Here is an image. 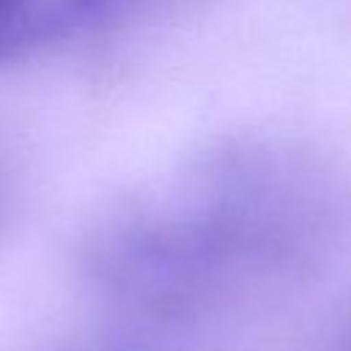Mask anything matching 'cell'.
<instances>
[{
  "instance_id": "obj_1",
  "label": "cell",
  "mask_w": 351,
  "mask_h": 351,
  "mask_svg": "<svg viewBox=\"0 0 351 351\" xmlns=\"http://www.w3.org/2000/svg\"><path fill=\"white\" fill-rule=\"evenodd\" d=\"M346 351H351V346H348V348H346Z\"/></svg>"
}]
</instances>
